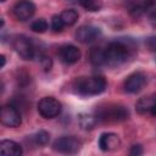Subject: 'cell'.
Listing matches in <instances>:
<instances>
[{
	"instance_id": "cell-1",
	"label": "cell",
	"mask_w": 156,
	"mask_h": 156,
	"mask_svg": "<svg viewBox=\"0 0 156 156\" xmlns=\"http://www.w3.org/2000/svg\"><path fill=\"white\" fill-rule=\"evenodd\" d=\"M136 52V45L133 39L119 38L110 41L104 48L105 66L117 67L129 61Z\"/></svg>"
},
{
	"instance_id": "cell-2",
	"label": "cell",
	"mask_w": 156,
	"mask_h": 156,
	"mask_svg": "<svg viewBox=\"0 0 156 156\" xmlns=\"http://www.w3.org/2000/svg\"><path fill=\"white\" fill-rule=\"evenodd\" d=\"M107 83L102 76L79 77L73 83V89L82 96H95L106 90Z\"/></svg>"
},
{
	"instance_id": "cell-3",
	"label": "cell",
	"mask_w": 156,
	"mask_h": 156,
	"mask_svg": "<svg viewBox=\"0 0 156 156\" xmlns=\"http://www.w3.org/2000/svg\"><path fill=\"white\" fill-rule=\"evenodd\" d=\"M96 117L102 122H122L129 117V112L122 105H110L100 108L96 112Z\"/></svg>"
},
{
	"instance_id": "cell-4",
	"label": "cell",
	"mask_w": 156,
	"mask_h": 156,
	"mask_svg": "<svg viewBox=\"0 0 156 156\" xmlns=\"http://www.w3.org/2000/svg\"><path fill=\"white\" fill-rule=\"evenodd\" d=\"M61 102L52 96L41 98L38 102V112L46 119L57 117L61 113Z\"/></svg>"
},
{
	"instance_id": "cell-5",
	"label": "cell",
	"mask_w": 156,
	"mask_h": 156,
	"mask_svg": "<svg viewBox=\"0 0 156 156\" xmlns=\"http://www.w3.org/2000/svg\"><path fill=\"white\" fill-rule=\"evenodd\" d=\"M13 49L23 60H32L35 56V46L26 35H17L13 39Z\"/></svg>"
},
{
	"instance_id": "cell-6",
	"label": "cell",
	"mask_w": 156,
	"mask_h": 156,
	"mask_svg": "<svg viewBox=\"0 0 156 156\" xmlns=\"http://www.w3.org/2000/svg\"><path fill=\"white\" fill-rule=\"evenodd\" d=\"M52 147L55 151L60 154H76L80 149V141L78 138L73 135H65L57 138L54 141Z\"/></svg>"
},
{
	"instance_id": "cell-7",
	"label": "cell",
	"mask_w": 156,
	"mask_h": 156,
	"mask_svg": "<svg viewBox=\"0 0 156 156\" xmlns=\"http://www.w3.org/2000/svg\"><path fill=\"white\" fill-rule=\"evenodd\" d=\"M146 83H147L146 74L144 72L136 71L126 78V80L123 83V88H124V91L128 94H136L144 89Z\"/></svg>"
},
{
	"instance_id": "cell-8",
	"label": "cell",
	"mask_w": 156,
	"mask_h": 156,
	"mask_svg": "<svg viewBox=\"0 0 156 156\" xmlns=\"http://www.w3.org/2000/svg\"><path fill=\"white\" fill-rule=\"evenodd\" d=\"M1 123L10 128H17L22 123V117L17 107L13 105H4L1 108Z\"/></svg>"
},
{
	"instance_id": "cell-9",
	"label": "cell",
	"mask_w": 156,
	"mask_h": 156,
	"mask_svg": "<svg viewBox=\"0 0 156 156\" xmlns=\"http://www.w3.org/2000/svg\"><path fill=\"white\" fill-rule=\"evenodd\" d=\"M12 12L18 21H27L33 17L35 12V5L30 0H20L13 5Z\"/></svg>"
},
{
	"instance_id": "cell-10",
	"label": "cell",
	"mask_w": 156,
	"mask_h": 156,
	"mask_svg": "<svg viewBox=\"0 0 156 156\" xmlns=\"http://www.w3.org/2000/svg\"><path fill=\"white\" fill-rule=\"evenodd\" d=\"M101 35V29L95 26H82L76 32V39L79 43L89 44L95 41Z\"/></svg>"
},
{
	"instance_id": "cell-11",
	"label": "cell",
	"mask_w": 156,
	"mask_h": 156,
	"mask_svg": "<svg viewBox=\"0 0 156 156\" xmlns=\"http://www.w3.org/2000/svg\"><path fill=\"white\" fill-rule=\"evenodd\" d=\"M135 110L139 115H150L156 117V94L139 99L135 105Z\"/></svg>"
},
{
	"instance_id": "cell-12",
	"label": "cell",
	"mask_w": 156,
	"mask_h": 156,
	"mask_svg": "<svg viewBox=\"0 0 156 156\" xmlns=\"http://www.w3.org/2000/svg\"><path fill=\"white\" fill-rule=\"evenodd\" d=\"M99 147L100 150L105 151V152H110V151H115L116 149L119 147L121 145V139L118 136V134L116 133H102L99 138Z\"/></svg>"
},
{
	"instance_id": "cell-13",
	"label": "cell",
	"mask_w": 156,
	"mask_h": 156,
	"mask_svg": "<svg viewBox=\"0 0 156 156\" xmlns=\"http://www.w3.org/2000/svg\"><path fill=\"white\" fill-rule=\"evenodd\" d=\"M60 57L61 60L67 63V65H73L76 62L79 61L80 56H82V52L80 50L74 46V45H71V44H67V45H63L60 48Z\"/></svg>"
},
{
	"instance_id": "cell-14",
	"label": "cell",
	"mask_w": 156,
	"mask_h": 156,
	"mask_svg": "<svg viewBox=\"0 0 156 156\" xmlns=\"http://www.w3.org/2000/svg\"><path fill=\"white\" fill-rule=\"evenodd\" d=\"M0 152L1 155H5V156H21L23 154V150L18 143L5 139V140H1L0 143Z\"/></svg>"
},
{
	"instance_id": "cell-15",
	"label": "cell",
	"mask_w": 156,
	"mask_h": 156,
	"mask_svg": "<svg viewBox=\"0 0 156 156\" xmlns=\"http://www.w3.org/2000/svg\"><path fill=\"white\" fill-rule=\"evenodd\" d=\"M78 122H79V126L88 130V129H93L96 123L99 122L96 115H91V113H80L78 116Z\"/></svg>"
},
{
	"instance_id": "cell-16",
	"label": "cell",
	"mask_w": 156,
	"mask_h": 156,
	"mask_svg": "<svg viewBox=\"0 0 156 156\" xmlns=\"http://www.w3.org/2000/svg\"><path fill=\"white\" fill-rule=\"evenodd\" d=\"M89 58H90L91 65H94V66H105L104 48H100V46L93 48L89 52Z\"/></svg>"
},
{
	"instance_id": "cell-17",
	"label": "cell",
	"mask_w": 156,
	"mask_h": 156,
	"mask_svg": "<svg viewBox=\"0 0 156 156\" xmlns=\"http://www.w3.org/2000/svg\"><path fill=\"white\" fill-rule=\"evenodd\" d=\"M60 16H61V18H62L65 26H68V27L76 24L77 21H78V17H79L78 12H77L76 10H73V9L63 10V11L60 13Z\"/></svg>"
},
{
	"instance_id": "cell-18",
	"label": "cell",
	"mask_w": 156,
	"mask_h": 156,
	"mask_svg": "<svg viewBox=\"0 0 156 156\" xmlns=\"http://www.w3.org/2000/svg\"><path fill=\"white\" fill-rule=\"evenodd\" d=\"M78 2L83 9L90 12H96L102 7L101 0H78Z\"/></svg>"
},
{
	"instance_id": "cell-19",
	"label": "cell",
	"mask_w": 156,
	"mask_h": 156,
	"mask_svg": "<svg viewBox=\"0 0 156 156\" xmlns=\"http://www.w3.org/2000/svg\"><path fill=\"white\" fill-rule=\"evenodd\" d=\"M33 140H34V143L37 144V145H46L48 143H49V140H50V134L46 132V130H44V129H40V130H38L34 135H33Z\"/></svg>"
},
{
	"instance_id": "cell-20",
	"label": "cell",
	"mask_w": 156,
	"mask_h": 156,
	"mask_svg": "<svg viewBox=\"0 0 156 156\" xmlns=\"http://www.w3.org/2000/svg\"><path fill=\"white\" fill-rule=\"evenodd\" d=\"M48 27H49V24H48L46 20H44V18H38V20L33 21L30 24V29L35 33H45L48 30Z\"/></svg>"
},
{
	"instance_id": "cell-21",
	"label": "cell",
	"mask_w": 156,
	"mask_h": 156,
	"mask_svg": "<svg viewBox=\"0 0 156 156\" xmlns=\"http://www.w3.org/2000/svg\"><path fill=\"white\" fill-rule=\"evenodd\" d=\"M63 27H65V23H63L61 16L60 15H54L51 17V29L54 32L58 33V32H62Z\"/></svg>"
},
{
	"instance_id": "cell-22",
	"label": "cell",
	"mask_w": 156,
	"mask_h": 156,
	"mask_svg": "<svg viewBox=\"0 0 156 156\" xmlns=\"http://www.w3.org/2000/svg\"><path fill=\"white\" fill-rule=\"evenodd\" d=\"M40 65L41 67L44 68V71H50L51 66H52V61L49 56H45V55H41L40 56Z\"/></svg>"
},
{
	"instance_id": "cell-23",
	"label": "cell",
	"mask_w": 156,
	"mask_h": 156,
	"mask_svg": "<svg viewBox=\"0 0 156 156\" xmlns=\"http://www.w3.org/2000/svg\"><path fill=\"white\" fill-rule=\"evenodd\" d=\"M145 45L150 51L156 52V35H151L145 40Z\"/></svg>"
},
{
	"instance_id": "cell-24",
	"label": "cell",
	"mask_w": 156,
	"mask_h": 156,
	"mask_svg": "<svg viewBox=\"0 0 156 156\" xmlns=\"http://www.w3.org/2000/svg\"><path fill=\"white\" fill-rule=\"evenodd\" d=\"M129 154H130L132 156H139V155H141V154H143V147H141V145H139V144L133 145V146L130 147V150H129Z\"/></svg>"
},
{
	"instance_id": "cell-25",
	"label": "cell",
	"mask_w": 156,
	"mask_h": 156,
	"mask_svg": "<svg viewBox=\"0 0 156 156\" xmlns=\"http://www.w3.org/2000/svg\"><path fill=\"white\" fill-rule=\"evenodd\" d=\"M150 22H151L152 27L156 28V12H152V13L150 15Z\"/></svg>"
},
{
	"instance_id": "cell-26",
	"label": "cell",
	"mask_w": 156,
	"mask_h": 156,
	"mask_svg": "<svg viewBox=\"0 0 156 156\" xmlns=\"http://www.w3.org/2000/svg\"><path fill=\"white\" fill-rule=\"evenodd\" d=\"M156 6V0H145V7Z\"/></svg>"
},
{
	"instance_id": "cell-27",
	"label": "cell",
	"mask_w": 156,
	"mask_h": 156,
	"mask_svg": "<svg viewBox=\"0 0 156 156\" xmlns=\"http://www.w3.org/2000/svg\"><path fill=\"white\" fill-rule=\"evenodd\" d=\"M0 60H1V68L5 67V63H6V57L5 55H0Z\"/></svg>"
},
{
	"instance_id": "cell-28",
	"label": "cell",
	"mask_w": 156,
	"mask_h": 156,
	"mask_svg": "<svg viewBox=\"0 0 156 156\" xmlns=\"http://www.w3.org/2000/svg\"><path fill=\"white\" fill-rule=\"evenodd\" d=\"M0 1H1V2H5V1H6V0H0Z\"/></svg>"
},
{
	"instance_id": "cell-29",
	"label": "cell",
	"mask_w": 156,
	"mask_h": 156,
	"mask_svg": "<svg viewBox=\"0 0 156 156\" xmlns=\"http://www.w3.org/2000/svg\"><path fill=\"white\" fill-rule=\"evenodd\" d=\"M155 61H156V58H155Z\"/></svg>"
}]
</instances>
